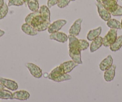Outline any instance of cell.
Here are the masks:
<instances>
[{
    "instance_id": "obj_24",
    "label": "cell",
    "mask_w": 122,
    "mask_h": 102,
    "mask_svg": "<svg viewBox=\"0 0 122 102\" xmlns=\"http://www.w3.org/2000/svg\"><path fill=\"white\" fill-rule=\"evenodd\" d=\"M9 12V6L6 3H4V5L0 9V20L4 19Z\"/></svg>"
},
{
    "instance_id": "obj_38",
    "label": "cell",
    "mask_w": 122,
    "mask_h": 102,
    "mask_svg": "<svg viewBox=\"0 0 122 102\" xmlns=\"http://www.w3.org/2000/svg\"><path fill=\"white\" fill-rule=\"evenodd\" d=\"M8 1H9V0H8Z\"/></svg>"
},
{
    "instance_id": "obj_35",
    "label": "cell",
    "mask_w": 122,
    "mask_h": 102,
    "mask_svg": "<svg viewBox=\"0 0 122 102\" xmlns=\"http://www.w3.org/2000/svg\"><path fill=\"white\" fill-rule=\"evenodd\" d=\"M121 25H122V21H121Z\"/></svg>"
},
{
    "instance_id": "obj_20",
    "label": "cell",
    "mask_w": 122,
    "mask_h": 102,
    "mask_svg": "<svg viewBox=\"0 0 122 102\" xmlns=\"http://www.w3.org/2000/svg\"><path fill=\"white\" fill-rule=\"evenodd\" d=\"M25 5L26 7H28L32 12H36L39 10L40 5L38 0H28Z\"/></svg>"
},
{
    "instance_id": "obj_12",
    "label": "cell",
    "mask_w": 122,
    "mask_h": 102,
    "mask_svg": "<svg viewBox=\"0 0 122 102\" xmlns=\"http://www.w3.org/2000/svg\"><path fill=\"white\" fill-rule=\"evenodd\" d=\"M30 97V94L26 90H19L15 91L13 93V99L20 101H25L28 100Z\"/></svg>"
},
{
    "instance_id": "obj_19",
    "label": "cell",
    "mask_w": 122,
    "mask_h": 102,
    "mask_svg": "<svg viewBox=\"0 0 122 102\" xmlns=\"http://www.w3.org/2000/svg\"><path fill=\"white\" fill-rule=\"evenodd\" d=\"M102 32V27L99 26L94 29H92L87 35V39L89 41H93L97 37H99Z\"/></svg>"
},
{
    "instance_id": "obj_5",
    "label": "cell",
    "mask_w": 122,
    "mask_h": 102,
    "mask_svg": "<svg viewBox=\"0 0 122 102\" xmlns=\"http://www.w3.org/2000/svg\"><path fill=\"white\" fill-rule=\"evenodd\" d=\"M66 23H67V21L65 19H59L55 21L49 26L47 29L48 32L51 34L58 32L66 24Z\"/></svg>"
},
{
    "instance_id": "obj_36",
    "label": "cell",
    "mask_w": 122,
    "mask_h": 102,
    "mask_svg": "<svg viewBox=\"0 0 122 102\" xmlns=\"http://www.w3.org/2000/svg\"><path fill=\"white\" fill-rule=\"evenodd\" d=\"M76 1V0H71V1Z\"/></svg>"
},
{
    "instance_id": "obj_32",
    "label": "cell",
    "mask_w": 122,
    "mask_h": 102,
    "mask_svg": "<svg viewBox=\"0 0 122 102\" xmlns=\"http://www.w3.org/2000/svg\"><path fill=\"white\" fill-rule=\"evenodd\" d=\"M4 88L5 87H4V85H3L1 83H0V90H3V89H4Z\"/></svg>"
},
{
    "instance_id": "obj_29",
    "label": "cell",
    "mask_w": 122,
    "mask_h": 102,
    "mask_svg": "<svg viewBox=\"0 0 122 102\" xmlns=\"http://www.w3.org/2000/svg\"><path fill=\"white\" fill-rule=\"evenodd\" d=\"M59 1V0H48L47 3V7L50 9V8H51L52 7H53L54 5H57Z\"/></svg>"
},
{
    "instance_id": "obj_2",
    "label": "cell",
    "mask_w": 122,
    "mask_h": 102,
    "mask_svg": "<svg viewBox=\"0 0 122 102\" xmlns=\"http://www.w3.org/2000/svg\"><path fill=\"white\" fill-rule=\"evenodd\" d=\"M48 78L50 80L56 83H61L72 79V77L68 73H64L62 69L60 66L56 67L50 72L48 75Z\"/></svg>"
},
{
    "instance_id": "obj_40",
    "label": "cell",
    "mask_w": 122,
    "mask_h": 102,
    "mask_svg": "<svg viewBox=\"0 0 122 102\" xmlns=\"http://www.w3.org/2000/svg\"></svg>"
},
{
    "instance_id": "obj_28",
    "label": "cell",
    "mask_w": 122,
    "mask_h": 102,
    "mask_svg": "<svg viewBox=\"0 0 122 102\" xmlns=\"http://www.w3.org/2000/svg\"><path fill=\"white\" fill-rule=\"evenodd\" d=\"M111 15L113 16H122V7L118 5V7H117V9L116 10V11H114L113 13H111Z\"/></svg>"
},
{
    "instance_id": "obj_1",
    "label": "cell",
    "mask_w": 122,
    "mask_h": 102,
    "mask_svg": "<svg viewBox=\"0 0 122 102\" xmlns=\"http://www.w3.org/2000/svg\"><path fill=\"white\" fill-rule=\"evenodd\" d=\"M25 23L30 24L38 32H43L49 28L51 23L44 21L40 15V11L32 12L25 17Z\"/></svg>"
},
{
    "instance_id": "obj_33",
    "label": "cell",
    "mask_w": 122,
    "mask_h": 102,
    "mask_svg": "<svg viewBox=\"0 0 122 102\" xmlns=\"http://www.w3.org/2000/svg\"><path fill=\"white\" fill-rule=\"evenodd\" d=\"M97 1L98 3H101L102 0H97Z\"/></svg>"
},
{
    "instance_id": "obj_15",
    "label": "cell",
    "mask_w": 122,
    "mask_h": 102,
    "mask_svg": "<svg viewBox=\"0 0 122 102\" xmlns=\"http://www.w3.org/2000/svg\"><path fill=\"white\" fill-rule=\"evenodd\" d=\"M113 64V58L111 55H108L105 58H104L99 64V69L101 71H105L110 68Z\"/></svg>"
},
{
    "instance_id": "obj_14",
    "label": "cell",
    "mask_w": 122,
    "mask_h": 102,
    "mask_svg": "<svg viewBox=\"0 0 122 102\" xmlns=\"http://www.w3.org/2000/svg\"><path fill=\"white\" fill-rule=\"evenodd\" d=\"M78 64L76 63V62H74V61L70 60L61 63L59 66L62 69L64 73H70L76 67L78 66Z\"/></svg>"
},
{
    "instance_id": "obj_17",
    "label": "cell",
    "mask_w": 122,
    "mask_h": 102,
    "mask_svg": "<svg viewBox=\"0 0 122 102\" xmlns=\"http://www.w3.org/2000/svg\"><path fill=\"white\" fill-rule=\"evenodd\" d=\"M21 29L25 34L29 36H36L37 35L38 32L34 27L26 23L22 24L21 26Z\"/></svg>"
},
{
    "instance_id": "obj_8",
    "label": "cell",
    "mask_w": 122,
    "mask_h": 102,
    "mask_svg": "<svg viewBox=\"0 0 122 102\" xmlns=\"http://www.w3.org/2000/svg\"><path fill=\"white\" fill-rule=\"evenodd\" d=\"M83 22V19H78L76 20L72 25L71 26V28L69 29V34L70 35H72L77 37L79 35L80 32L81 31V23Z\"/></svg>"
},
{
    "instance_id": "obj_25",
    "label": "cell",
    "mask_w": 122,
    "mask_h": 102,
    "mask_svg": "<svg viewBox=\"0 0 122 102\" xmlns=\"http://www.w3.org/2000/svg\"><path fill=\"white\" fill-rule=\"evenodd\" d=\"M25 4L24 0H9L8 6H22Z\"/></svg>"
},
{
    "instance_id": "obj_7",
    "label": "cell",
    "mask_w": 122,
    "mask_h": 102,
    "mask_svg": "<svg viewBox=\"0 0 122 102\" xmlns=\"http://www.w3.org/2000/svg\"><path fill=\"white\" fill-rule=\"evenodd\" d=\"M98 9V12L101 18L104 21H108L110 19H111V15L105 7L104 5L101 3H97L96 4Z\"/></svg>"
},
{
    "instance_id": "obj_16",
    "label": "cell",
    "mask_w": 122,
    "mask_h": 102,
    "mask_svg": "<svg viewBox=\"0 0 122 102\" xmlns=\"http://www.w3.org/2000/svg\"><path fill=\"white\" fill-rule=\"evenodd\" d=\"M103 44V38L101 37H98L93 39L90 45V52L93 53L98 50Z\"/></svg>"
},
{
    "instance_id": "obj_4",
    "label": "cell",
    "mask_w": 122,
    "mask_h": 102,
    "mask_svg": "<svg viewBox=\"0 0 122 102\" xmlns=\"http://www.w3.org/2000/svg\"><path fill=\"white\" fill-rule=\"evenodd\" d=\"M25 66L32 77L37 79L41 78L43 76V71L39 66L32 63H27L25 64Z\"/></svg>"
},
{
    "instance_id": "obj_31",
    "label": "cell",
    "mask_w": 122,
    "mask_h": 102,
    "mask_svg": "<svg viewBox=\"0 0 122 102\" xmlns=\"http://www.w3.org/2000/svg\"><path fill=\"white\" fill-rule=\"evenodd\" d=\"M4 4V0H0V9L3 7V5Z\"/></svg>"
},
{
    "instance_id": "obj_23",
    "label": "cell",
    "mask_w": 122,
    "mask_h": 102,
    "mask_svg": "<svg viewBox=\"0 0 122 102\" xmlns=\"http://www.w3.org/2000/svg\"><path fill=\"white\" fill-rule=\"evenodd\" d=\"M0 99L12 100L13 93L10 91L5 89L0 90Z\"/></svg>"
},
{
    "instance_id": "obj_30",
    "label": "cell",
    "mask_w": 122,
    "mask_h": 102,
    "mask_svg": "<svg viewBox=\"0 0 122 102\" xmlns=\"http://www.w3.org/2000/svg\"><path fill=\"white\" fill-rule=\"evenodd\" d=\"M4 34H5V32L4 30H1V29H0V38L4 36Z\"/></svg>"
},
{
    "instance_id": "obj_11",
    "label": "cell",
    "mask_w": 122,
    "mask_h": 102,
    "mask_svg": "<svg viewBox=\"0 0 122 102\" xmlns=\"http://www.w3.org/2000/svg\"><path fill=\"white\" fill-rule=\"evenodd\" d=\"M101 4H102L104 7L110 13H112L114 11H116L118 5V4H117V2H116L114 0H102Z\"/></svg>"
},
{
    "instance_id": "obj_37",
    "label": "cell",
    "mask_w": 122,
    "mask_h": 102,
    "mask_svg": "<svg viewBox=\"0 0 122 102\" xmlns=\"http://www.w3.org/2000/svg\"><path fill=\"white\" fill-rule=\"evenodd\" d=\"M114 1H116V2H117V1H118V0H114Z\"/></svg>"
},
{
    "instance_id": "obj_26",
    "label": "cell",
    "mask_w": 122,
    "mask_h": 102,
    "mask_svg": "<svg viewBox=\"0 0 122 102\" xmlns=\"http://www.w3.org/2000/svg\"><path fill=\"white\" fill-rule=\"evenodd\" d=\"M70 2H71V0H59L57 4V5L60 9H64L69 5Z\"/></svg>"
},
{
    "instance_id": "obj_6",
    "label": "cell",
    "mask_w": 122,
    "mask_h": 102,
    "mask_svg": "<svg viewBox=\"0 0 122 102\" xmlns=\"http://www.w3.org/2000/svg\"><path fill=\"white\" fill-rule=\"evenodd\" d=\"M69 56L72 58V60L76 62L78 64H82L83 62L81 60V51L76 48L69 49Z\"/></svg>"
},
{
    "instance_id": "obj_27",
    "label": "cell",
    "mask_w": 122,
    "mask_h": 102,
    "mask_svg": "<svg viewBox=\"0 0 122 102\" xmlns=\"http://www.w3.org/2000/svg\"><path fill=\"white\" fill-rule=\"evenodd\" d=\"M89 47V43L84 39H80V50L81 51L86 50Z\"/></svg>"
},
{
    "instance_id": "obj_18",
    "label": "cell",
    "mask_w": 122,
    "mask_h": 102,
    "mask_svg": "<svg viewBox=\"0 0 122 102\" xmlns=\"http://www.w3.org/2000/svg\"><path fill=\"white\" fill-rule=\"evenodd\" d=\"M40 15L44 21L50 23V11L49 8L45 5H43L40 8Z\"/></svg>"
},
{
    "instance_id": "obj_34",
    "label": "cell",
    "mask_w": 122,
    "mask_h": 102,
    "mask_svg": "<svg viewBox=\"0 0 122 102\" xmlns=\"http://www.w3.org/2000/svg\"><path fill=\"white\" fill-rule=\"evenodd\" d=\"M24 1H25V3H26V1H28V0H24Z\"/></svg>"
},
{
    "instance_id": "obj_10",
    "label": "cell",
    "mask_w": 122,
    "mask_h": 102,
    "mask_svg": "<svg viewBox=\"0 0 122 102\" xmlns=\"http://www.w3.org/2000/svg\"><path fill=\"white\" fill-rule=\"evenodd\" d=\"M49 38L51 40L56 41L61 43H66L68 39V37L66 34L59 31L50 34Z\"/></svg>"
},
{
    "instance_id": "obj_21",
    "label": "cell",
    "mask_w": 122,
    "mask_h": 102,
    "mask_svg": "<svg viewBox=\"0 0 122 102\" xmlns=\"http://www.w3.org/2000/svg\"><path fill=\"white\" fill-rule=\"evenodd\" d=\"M122 47V35L119 36L117 37L116 40L115 41L114 43L111 44L110 46V49L111 51L116 52V51H118Z\"/></svg>"
},
{
    "instance_id": "obj_3",
    "label": "cell",
    "mask_w": 122,
    "mask_h": 102,
    "mask_svg": "<svg viewBox=\"0 0 122 102\" xmlns=\"http://www.w3.org/2000/svg\"><path fill=\"white\" fill-rule=\"evenodd\" d=\"M117 37V29H111L105 35L104 38H103L102 45L105 47H108L114 43Z\"/></svg>"
},
{
    "instance_id": "obj_22",
    "label": "cell",
    "mask_w": 122,
    "mask_h": 102,
    "mask_svg": "<svg viewBox=\"0 0 122 102\" xmlns=\"http://www.w3.org/2000/svg\"><path fill=\"white\" fill-rule=\"evenodd\" d=\"M107 25L111 29H117V30L122 29L121 22L114 19H110L108 21H107Z\"/></svg>"
},
{
    "instance_id": "obj_39",
    "label": "cell",
    "mask_w": 122,
    "mask_h": 102,
    "mask_svg": "<svg viewBox=\"0 0 122 102\" xmlns=\"http://www.w3.org/2000/svg\"></svg>"
},
{
    "instance_id": "obj_13",
    "label": "cell",
    "mask_w": 122,
    "mask_h": 102,
    "mask_svg": "<svg viewBox=\"0 0 122 102\" xmlns=\"http://www.w3.org/2000/svg\"><path fill=\"white\" fill-rule=\"evenodd\" d=\"M116 66L115 64H112L110 68L104 71V79L106 82H111L114 79L116 75Z\"/></svg>"
},
{
    "instance_id": "obj_9",
    "label": "cell",
    "mask_w": 122,
    "mask_h": 102,
    "mask_svg": "<svg viewBox=\"0 0 122 102\" xmlns=\"http://www.w3.org/2000/svg\"><path fill=\"white\" fill-rule=\"evenodd\" d=\"M0 83L4 85V87L10 91H16L18 89V84L13 80L1 77Z\"/></svg>"
}]
</instances>
